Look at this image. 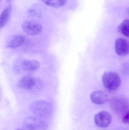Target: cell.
I'll use <instances>...</instances> for the list:
<instances>
[{
	"instance_id": "1",
	"label": "cell",
	"mask_w": 129,
	"mask_h": 130,
	"mask_svg": "<svg viewBox=\"0 0 129 130\" xmlns=\"http://www.w3.org/2000/svg\"><path fill=\"white\" fill-rule=\"evenodd\" d=\"M30 110L36 117L42 119L50 118L53 112V108L51 104L44 101H36L33 102L30 106Z\"/></svg>"
},
{
	"instance_id": "2",
	"label": "cell",
	"mask_w": 129,
	"mask_h": 130,
	"mask_svg": "<svg viewBox=\"0 0 129 130\" xmlns=\"http://www.w3.org/2000/svg\"><path fill=\"white\" fill-rule=\"evenodd\" d=\"M102 82L104 87L110 92L116 91L121 84V79L119 75L113 72H107L102 76Z\"/></svg>"
},
{
	"instance_id": "3",
	"label": "cell",
	"mask_w": 129,
	"mask_h": 130,
	"mask_svg": "<svg viewBox=\"0 0 129 130\" xmlns=\"http://www.w3.org/2000/svg\"><path fill=\"white\" fill-rule=\"evenodd\" d=\"M22 126L28 130H45L48 128V124L45 121L38 117L33 116L24 119Z\"/></svg>"
},
{
	"instance_id": "4",
	"label": "cell",
	"mask_w": 129,
	"mask_h": 130,
	"mask_svg": "<svg viewBox=\"0 0 129 130\" xmlns=\"http://www.w3.org/2000/svg\"><path fill=\"white\" fill-rule=\"evenodd\" d=\"M111 108L117 114L122 117L129 110V105L126 99L121 97H114L110 103Z\"/></svg>"
},
{
	"instance_id": "5",
	"label": "cell",
	"mask_w": 129,
	"mask_h": 130,
	"mask_svg": "<svg viewBox=\"0 0 129 130\" xmlns=\"http://www.w3.org/2000/svg\"><path fill=\"white\" fill-rule=\"evenodd\" d=\"M23 31L30 36H36L41 32L43 29L41 24L33 20H27L22 24Z\"/></svg>"
},
{
	"instance_id": "6",
	"label": "cell",
	"mask_w": 129,
	"mask_h": 130,
	"mask_svg": "<svg viewBox=\"0 0 129 130\" xmlns=\"http://www.w3.org/2000/svg\"><path fill=\"white\" fill-rule=\"evenodd\" d=\"M94 121L97 126L101 128L108 127L112 121L111 115L106 111L97 113L94 116Z\"/></svg>"
},
{
	"instance_id": "7",
	"label": "cell",
	"mask_w": 129,
	"mask_h": 130,
	"mask_svg": "<svg viewBox=\"0 0 129 130\" xmlns=\"http://www.w3.org/2000/svg\"><path fill=\"white\" fill-rule=\"evenodd\" d=\"M115 50L118 55L123 56L129 54V40L125 38L120 37L116 40Z\"/></svg>"
},
{
	"instance_id": "8",
	"label": "cell",
	"mask_w": 129,
	"mask_h": 130,
	"mask_svg": "<svg viewBox=\"0 0 129 130\" xmlns=\"http://www.w3.org/2000/svg\"><path fill=\"white\" fill-rule=\"evenodd\" d=\"M38 81L34 77L30 75L23 76L18 82V86L23 90H30L34 88Z\"/></svg>"
},
{
	"instance_id": "9",
	"label": "cell",
	"mask_w": 129,
	"mask_h": 130,
	"mask_svg": "<svg viewBox=\"0 0 129 130\" xmlns=\"http://www.w3.org/2000/svg\"><path fill=\"white\" fill-rule=\"evenodd\" d=\"M92 102L97 105L105 104L108 101L107 95L102 91H97L93 92L90 95Z\"/></svg>"
},
{
	"instance_id": "10",
	"label": "cell",
	"mask_w": 129,
	"mask_h": 130,
	"mask_svg": "<svg viewBox=\"0 0 129 130\" xmlns=\"http://www.w3.org/2000/svg\"><path fill=\"white\" fill-rule=\"evenodd\" d=\"M26 39L25 37L22 35H16L10 40L7 47L10 48H16L20 47L25 43Z\"/></svg>"
},
{
	"instance_id": "11",
	"label": "cell",
	"mask_w": 129,
	"mask_h": 130,
	"mask_svg": "<svg viewBox=\"0 0 129 130\" xmlns=\"http://www.w3.org/2000/svg\"><path fill=\"white\" fill-rule=\"evenodd\" d=\"M39 63L35 60H26L21 64V67L24 71L32 72L38 70L39 68Z\"/></svg>"
},
{
	"instance_id": "12",
	"label": "cell",
	"mask_w": 129,
	"mask_h": 130,
	"mask_svg": "<svg viewBox=\"0 0 129 130\" xmlns=\"http://www.w3.org/2000/svg\"><path fill=\"white\" fill-rule=\"evenodd\" d=\"M11 10V5H10L5 8L0 17V27L2 28L4 27L9 20Z\"/></svg>"
},
{
	"instance_id": "13",
	"label": "cell",
	"mask_w": 129,
	"mask_h": 130,
	"mask_svg": "<svg viewBox=\"0 0 129 130\" xmlns=\"http://www.w3.org/2000/svg\"><path fill=\"white\" fill-rule=\"evenodd\" d=\"M118 29L121 34L129 38V19L124 20L119 25Z\"/></svg>"
},
{
	"instance_id": "14",
	"label": "cell",
	"mask_w": 129,
	"mask_h": 130,
	"mask_svg": "<svg viewBox=\"0 0 129 130\" xmlns=\"http://www.w3.org/2000/svg\"><path fill=\"white\" fill-rule=\"evenodd\" d=\"M45 4L54 8H59L65 5L67 0H41Z\"/></svg>"
},
{
	"instance_id": "15",
	"label": "cell",
	"mask_w": 129,
	"mask_h": 130,
	"mask_svg": "<svg viewBox=\"0 0 129 130\" xmlns=\"http://www.w3.org/2000/svg\"><path fill=\"white\" fill-rule=\"evenodd\" d=\"M122 121L124 124L129 125V110L122 117Z\"/></svg>"
},
{
	"instance_id": "16",
	"label": "cell",
	"mask_w": 129,
	"mask_h": 130,
	"mask_svg": "<svg viewBox=\"0 0 129 130\" xmlns=\"http://www.w3.org/2000/svg\"><path fill=\"white\" fill-rule=\"evenodd\" d=\"M127 13H128V14L129 15V7H128V10H127Z\"/></svg>"
},
{
	"instance_id": "17",
	"label": "cell",
	"mask_w": 129,
	"mask_h": 130,
	"mask_svg": "<svg viewBox=\"0 0 129 130\" xmlns=\"http://www.w3.org/2000/svg\"><path fill=\"white\" fill-rule=\"evenodd\" d=\"M16 130H24L23 129H16Z\"/></svg>"
},
{
	"instance_id": "18",
	"label": "cell",
	"mask_w": 129,
	"mask_h": 130,
	"mask_svg": "<svg viewBox=\"0 0 129 130\" xmlns=\"http://www.w3.org/2000/svg\"><path fill=\"white\" fill-rule=\"evenodd\" d=\"M10 1V0H7V1L9 2Z\"/></svg>"
},
{
	"instance_id": "19",
	"label": "cell",
	"mask_w": 129,
	"mask_h": 130,
	"mask_svg": "<svg viewBox=\"0 0 129 130\" xmlns=\"http://www.w3.org/2000/svg\"><path fill=\"white\" fill-rule=\"evenodd\" d=\"M1 1H2V0H1Z\"/></svg>"
}]
</instances>
